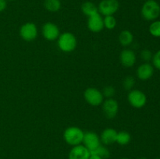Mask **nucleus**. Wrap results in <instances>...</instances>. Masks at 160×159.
I'll return each mask as SVG.
<instances>
[{
    "instance_id": "f257e3e1",
    "label": "nucleus",
    "mask_w": 160,
    "mask_h": 159,
    "mask_svg": "<svg viewBox=\"0 0 160 159\" xmlns=\"http://www.w3.org/2000/svg\"><path fill=\"white\" fill-rule=\"evenodd\" d=\"M77 45H78L77 37L71 32L62 33L57 39V46L62 52H72L76 49Z\"/></svg>"
},
{
    "instance_id": "f03ea898",
    "label": "nucleus",
    "mask_w": 160,
    "mask_h": 159,
    "mask_svg": "<svg viewBox=\"0 0 160 159\" xmlns=\"http://www.w3.org/2000/svg\"><path fill=\"white\" fill-rule=\"evenodd\" d=\"M141 14L147 21L156 20L160 17V5L156 0H147L142 5Z\"/></svg>"
},
{
    "instance_id": "7ed1b4c3",
    "label": "nucleus",
    "mask_w": 160,
    "mask_h": 159,
    "mask_svg": "<svg viewBox=\"0 0 160 159\" xmlns=\"http://www.w3.org/2000/svg\"><path fill=\"white\" fill-rule=\"evenodd\" d=\"M84 132L78 126H70L63 132V139L67 144L70 146H77L82 144Z\"/></svg>"
},
{
    "instance_id": "20e7f679",
    "label": "nucleus",
    "mask_w": 160,
    "mask_h": 159,
    "mask_svg": "<svg viewBox=\"0 0 160 159\" xmlns=\"http://www.w3.org/2000/svg\"><path fill=\"white\" fill-rule=\"evenodd\" d=\"M84 98L88 104L93 107L102 105L105 100L101 90L95 87H88L86 89L84 92Z\"/></svg>"
},
{
    "instance_id": "39448f33",
    "label": "nucleus",
    "mask_w": 160,
    "mask_h": 159,
    "mask_svg": "<svg viewBox=\"0 0 160 159\" xmlns=\"http://www.w3.org/2000/svg\"><path fill=\"white\" fill-rule=\"evenodd\" d=\"M128 101L130 105L135 108H142L147 103V97L141 90L132 89L128 92Z\"/></svg>"
},
{
    "instance_id": "423d86ee",
    "label": "nucleus",
    "mask_w": 160,
    "mask_h": 159,
    "mask_svg": "<svg viewBox=\"0 0 160 159\" xmlns=\"http://www.w3.org/2000/svg\"><path fill=\"white\" fill-rule=\"evenodd\" d=\"M120 8L118 0H102L98 6V12L103 17L113 16Z\"/></svg>"
},
{
    "instance_id": "0eeeda50",
    "label": "nucleus",
    "mask_w": 160,
    "mask_h": 159,
    "mask_svg": "<svg viewBox=\"0 0 160 159\" xmlns=\"http://www.w3.org/2000/svg\"><path fill=\"white\" fill-rule=\"evenodd\" d=\"M38 27L35 23L28 22L20 28V36L23 41L28 42L33 41L38 37Z\"/></svg>"
},
{
    "instance_id": "6e6552de",
    "label": "nucleus",
    "mask_w": 160,
    "mask_h": 159,
    "mask_svg": "<svg viewBox=\"0 0 160 159\" xmlns=\"http://www.w3.org/2000/svg\"><path fill=\"white\" fill-rule=\"evenodd\" d=\"M103 113L109 119H112L117 115L119 112V103L113 98H106L102 104Z\"/></svg>"
},
{
    "instance_id": "1a4fd4ad",
    "label": "nucleus",
    "mask_w": 160,
    "mask_h": 159,
    "mask_svg": "<svg viewBox=\"0 0 160 159\" xmlns=\"http://www.w3.org/2000/svg\"><path fill=\"white\" fill-rule=\"evenodd\" d=\"M42 36L45 40L48 41H53L57 40L60 35V31L59 26L52 22H46L42 27Z\"/></svg>"
},
{
    "instance_id": "9d476101",
    "label": "nucleus",
    "mask_w": 160,
    "mask_h": 159,
    "mask_svg": "<svg viewBox=\"0 0 160 159\" xmlns=\"http://www.w3.org/2000/svg\"><path fill=\"white\" fill-rule=\"evenodd\" d=\"M101 143L100 137L96 132H92V131L84 132L82 144L90 151L96 149L98 146L101 145Z\"/></svg>"
},
{
    "instance_id": "9b49d317",
    "label": "nucleus",
    "mask_w": 160,
    "mask_h": 159,
    "mask_svg": "<svg viewBox=\"0 0 160 159\" xmlns=\"http://www.w3.org/2000/svg\"><path fill=\"white\" fill-rule=\"evenodd\" d=\"M137 56L135 52L132 49L122 50L120 54V62L121 65L125 68H131L133 67L136 63Z\"/></svg>"
},
{
    "instance_id": "f8f14e48",
    "label": "nucleus",
    "mask_w": 160,
    "mask_h": 159,
    "mask_svg": "<svg viewBox=\"0 0 160 159\" xmlns=\"http://www.w3.org/2000/svg\"><path fill=\"white\" fill-rule=\"evenodd\" d=\"M88 28L93 33H99L104 29L103 17L99 12L89 17L88 19Z\"/></svg>"
},
{
    "instance_id": "ddd939ff",
    "label": "nucleus",
    "mask_w": 160,
    "mask_h": 159,
    "mask_svg": "<svg viewBox=\"0 0 160 159\" xmlns=\"http://www.w3.org/2000/svg\"><path fill=\"white\" fill-rule=\"evenodd\" d=\"M136 74L141 80H148L154 74V66L149 62H144L138 67Z\"/></svg>"
},
{
    "instance_id": "4468645a",
    "label": "nucleus",
    "mask_w": 160,
    "mask_h": 159,
    "mask_svg": "<svg viewBox=\"0 0 160 159\" xmlns=\"http://www.w3.org/2000/svg\"><path fill=\"white\" fill-rule=\"evenodd\" d=\"M91 151L83 144L73 146L69 153V159H88Z\"/></svg>"
},
{
    "instance_id": "2eb2a0df",
    "label": "nucleus",
    "mask_w": 160,
    "mask_h": 159,
    "mask_svg": "<svg viewBox=\"0 0 160 159\" xmlns=\"http://www.w3.org/2000/svg\"><path fill=\"white\" fill-rule=\"evenodd\" d=\"M117 131L113 128H106L102 132L100 140L103 145L113 144L117 141Z\"/></svg>"
},
{
    "instance_id": "dca6fc26",
    "label": "nucleus",
    "mask_w": 160,
    "mask_h": 159,
    "mask_svg": "<svg viewBox=\"0 0 160 159\" xmlns=\"http://www.w3.org/2000/svg\"><path fill=\"white\" fill-rule=\"evenodd\" d=\"M118 41L123 47H128L134 41V35L129 30H123L119 34Z\"/></svg>"
},
{
    "instance_id": "f3484780",
    "label": "nucleus",
    "mask_w": 160,
    "mask_h": 159,
    "mask_svg": "<svg viewBox=\"0 0 160 159\" xmlns=\"http://www.w3.org/2000/svg\"><path fill=\"white\" fill-rule=\"evenodd\" d=\"M81 11H82L83 14L88 17H92V16L95 15V14L98 13V6H97L95 3L89 1L84 2L81 5Z\"/></svg>"
},
{
    "instance_id": "a211bd4d",
    "label": "nucleus",
    "mask_w": 160,
    "mask_h": 159,
    "mask_svg": "<svg viewBox=\"0 0 160 159\" xmlns=\"http://www.w3.org/2000/svg\"><path fill=\"white\" fill-rule=\"evenodd\" d=\"M62 3L60 0H45L44 7L50 12H56L61 9Z\"/></svg>"
},
{
    "instance_id": "6ab92c4d",
    "label": "nucleus",
    "mask_w": 160,
    "mask_h": 159,
    "mask_svg": "<svg viewBox=\"0 0 160 159\" xmlns=\"http://www.w3.org/2000/svg\"><path fill=\"white\" fill-rule=\"evenodd\" d=\"M131 140V136L128 132H127V131L117 132V141H116V143L121 145V146H125V145H128V143H130Z\"/></svg>"
},
{
    "instance_id": "aec40b11",
    "label": "nucleus",
    "mask_w": 160,
    "mask_h": 159,
    "mask_svg": "<svg viewBox=\"0 0 160 159\" xmlns=\"http://www.w3.org/2000/svg\"><path fill=\"white\" fill-rule=\"evenodd\" d=\"M91 154H96V155L99 156L102 158L103 159H107L109 158V156H110V152H109V150L104 145H100L98 146L96 149H95L94 151H91Z\"/></svg>"
},
{
    "instance_id": "412c9836",
    "label": "nucleus",
    "mask_w": 160,
    "mask_h": 159,
    "mask_svg": "<svg viewBox=\"0 0 160 159\" xmlns=\"http://www.w3.org/2000/svg\"><path fill=\"white\" fill-rule=\"evenodd\" d=\"M103 23L104 27L107 30H113L117 26V21L114 16H106L103 17Z\"/></svg>"
},
{
    "instance_id": "4be33fe9",
    "label": "nucleus",
    "mask_w": 160,
    "mask_h": 159,
    "mask_svg": "<svg viewBox=\"0 0 160 159\" xmlns=\"http://www.w3.org/2000/svg\"><path fill=\"white\" fill-rule=\"evenodd\" d=\"M150 34L154 37H160V20H154L148 27Z\"/></svg>"
},
{
    "instance_id": "5701e85b",
    "label": "nucleus",
    "mask_w": 160,
    "mask_h": 159,
    "mask_svg": "<svg viewBox=\"0 0 160 159\" xmlns=\"http://www.w3.org/2000/svg\"><path fill=\"white\" fill-rule=\"evenodd\" d=\"M135 85V79L132 76H128L123 81V87L125 90H131Z\"/></svg>"
},
{
    "instance_id": "b1692460",
    "label": "nucleus",
    "mask_w": 160,
    "mask_h": 159,
    "mask_svg": "<svg viewBox=\"0 0 160 159\" xmlns=\"http://www.w3.org/2000/svg\"><path fill=\"white\" fill-rule=\"evenodd\" d=\"M115 88H114L112 86H106L103 88V90H102V93L103 96L106 98H113V96L115 95Z\"/></svg>"
},
{
    "instance_id": "393cba45",
    "label": "nucleus",
    "mask_w": 160,
    "mask_h": 159,
    "mask_svg": "<svg viewBox=\"0 0 160 159\" xmlns=\"http://www.w3.org/2000/svg\"><path fill=\"white\" fill-rule=\"evenodd\" d=\"M153 57V54L150 50L143 49L141 51V58L145 62H148L152 61Z\"/></svg>"
},
{
    "instance_id": "a878e982",
    "label": "nucleus",
    "mask_w": 160,
    "mask_h": 159,
    "mask_svg": "<svg viewBox=\"0 0 160 159\" xmlns=\"http://www.w3.org/2000/svg\"><path fill=\"white\" fill-rule=\"evenodd\" d=\"M152 62V65L154 66V68L160 70V50L153 54Z\"/></svg>"
},
{
    "instance_id": "bb28decb",
    "label": "nucleus",
    "mask_w": 160,
    "mask_h": 159,
    "mask_svg": "<svg viewBox=\"0 0 160 159\" xmlns=\"http://www.w3.org/2000/svg\"><path fill=\"white\" fill-rule=\"evenodd\" d=\"M7 7L6 0H0V12H3Z\"/></svg>"
},
{
    "instance_id": "cd10ccee",
    "label": "nucleus",
    "mask_w": 160,
    "mask_h": 159,
    "mask_svg": "<svg viewBox=\"0 0 160 159\" xmlns=\"http://www.w3.org/2000/svg\"><path fill=\"white\" fill-rule=\"evenodd\" d=\"M88 159H103V158H102V157H99V156L96 155V154H91L90 157H89Z\"/></svg>"
},
{
    "instance_id": "c85d7f7f",
    "label": "nucleus",
    "mask_w": 160,
    "mask_h": 159,
    "mask_svg": "<svg viewBox=\"0 0 160 159\" xmlns=\"http://www.w3.org/2000/svg\"><path fill=\"white\" fill-rule=\"evenodd\" d=\"M138 159H148V158L145 157H139V158H138Z\"/></svg>"
},
{
    "instance_id": "c756f323",
    "label": "nucleus",
    "mask_w": 160,
    "mask_h": 159,
    "mask_svg": "<svg viewBox=\"0 0 160 159\" xmlns=\"http://www.w3.org/2000/svg\"><path fill=\"white\" fill-rule=\"evenodd\" d=\"M9 1H16V0H9Z\"/></svg>"
},
{
    "instance_id": "7c9ffc66",
    "label": "nucleus",
    "mask_w": 160,
    "mask_h": 159,
    "mask_svg": "<svg viewBox=\"0 0 160 159\" xmlns=\"http://www.w3.org/2000/svg\"><path fill=\"white\" fill-rule=\"evenodd\" d=\"M156 159H160V157H157V158H156Z\"/></svg>"
},
{
    "instance_id": "2f4dec72",
    "label": "nucleus",
    "mask_w": 160,
    "mask_h": 159,
    "mask_svg": "<svg viewBox=\"0 0 160 159\" xmlns=\"http://www.w3.org/2000/svg\"><path fill=\"white\" fill-rule=\"evenodd\" d=\"M122 159H130V158H122Z\"/></svg>"
}]
</instances>
